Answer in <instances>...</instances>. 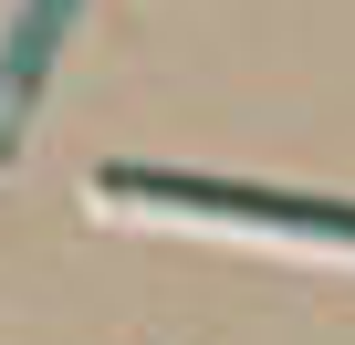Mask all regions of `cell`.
Masks as SVG:
<instances>
[{
	"label": "cell",
	"instance_id": "obj_2",
	"mask_svg": "<svg viewBox=\"0 0 355 345\" xmlns=\"http://www.w3.org/2000/svg\"><path fill=\"white\" fill-rule=\"evenodd\" d=\"M73 11H84V0H21L11 32H0V157L21 146V126H32V105H42V84H53V53H63Z\"/></svg>",
	"mask_w": 355,
	"mask_h": 345
},
{
	"label": "cell",
	"instance_id": "obj_1",
	"mask_svg": "<svg viewBox=\"0 0 355 345\" xmlns=\"http://www.w3.org/2000/svg\"><path fill=\"white\" fill-rule=\"evenodd\" d=\"M105 210H167V220H220V230H272V241H334L355 251V210L345 199H293V189H241V178H199V167H94Z\"/></svg>",
	"mask_w": 355,
	"mask_h": 345
}]
</instances>
